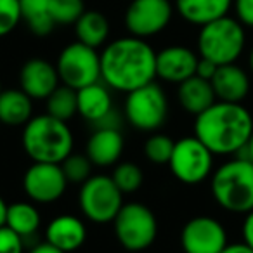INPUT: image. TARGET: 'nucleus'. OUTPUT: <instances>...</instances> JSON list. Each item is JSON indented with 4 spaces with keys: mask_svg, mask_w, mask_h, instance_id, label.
Masks as SVG:
<instances>
[{
    "mask_svg": "<svg viewBox=\"0 0 253 253\" xmlns=\"http://www.w3.org/2000/svg\"><path fill=\"white\" fill-rule=\"evenodd\" d=\"M156 52L144 39L128 35L109 42L101 52V80L109 88L128 92L155 82Z\"/></svg>",
    "mask_w": 253,
    "mask_h": 253,
    "instance_id": "nucleus-1",
    "label": "nucleus"
},
{
    "mask_svg": "<svg viewBox=\"0 0 253 253\" xmlns=\"http://www.w3.org/2000/svg\"><path fill=\"white\" fill-rule=\"evenodd\" d=\"M253 134V118L239 102L217 101L194 120V135L213 155H238Z\"/></svg>",
    "mask_w": 253,
    "mask_h": 253,
    "instance_id": "nucleus-2",
    "label": "nucleus"
},
{
    "mask_svg": "<svg viewBox=\"0 0 253 253\" xmlns=\"http://www.w3.org/2000/svg\"><path fill=\"white\" fill-rule=\"evenodd\" d=\"M21 144L32 162L61 163L73 153L75 139L68 122L50 115L33 116L23 128Z\"/></svg>",
    "mask_w": 253,
    "mask_h": 253,
    "instance_id": "nucleus-3",
    "label": "nucleus"
},
{
    "mask_svg": "<svg viewBox=\"0 0 253 253\" xmlns=\"http://www.w3.org/2000/svg\"><path fill=\"white\" fill-rule=\"evenodd\" d=\"M211 194L217 205L232 213L253 210V163L236 156L211 173Z\"/></svg>",
    "mask_w": 253,
    "mask_h": 253,
    "instance_id": "nucleus-4",
    "label": "nucleus"
},
{
    "mask_svg": "<svg viewBox=\"0 0 253 253\" xmlns=\"http://www.w3.org/2000/svg\"><path fill=\"white\" fill-rule=\"evenodd\" d=\"M245 26L229 14L201 26L198 33L200 57L213 61L217 66L236 63L245 50Z\"/></svg>",
    "mask_w": 253,
    "mask_h": 253,
    "instance_id": "nucleus-5",
    "label": "nucleus"
},
{
    "mask_svg": "<svg viewBox=\"0 0 253 253\" xmlns=\"http://www.w3.org/2000/svg\"><path fill=\"white\" fill-rule=\"evenodd\" d=\"M126 122L141 132H155L167 122L169 99L156 82L128 92L123 108Z\"/></svg>",
    "mask_w": 253,
    "mask_h": 253,
    "instance_id": "nucleus-6",
    "label": "nucleus"
},
{
    "mask_svg": "<svg viewBox=\"0 0 253 253\" xmlns=\"http://www.w3.org/2000/svg\"><path fill=\"white\" fill-rule=\"evenodd\" d=\"M113 225L118 243L128 252L149 248L158 236V220L151 208L142 203H125Z\"/></svg>",
    "mask_w": 253,
    "mask_h": 253,
    "instance_id": "nucleus-7",
    "label": "nucleus"
},
{
    "mask_svg": "<svg viewBox=\"0 0 253 253\" xmlns=\"http://www.w3.org/2000/svg\"><path fill=\"white\" fill-rule=\"evenodd\" d=\"M80 210L95 224L113 222L123 207V193L109 175H92L80 186Z\"/></svg>",
    "mask_w": 253,
    "mask_h": 253,
    "instance_id": "nucleus-8",
    "label": "nucleus"
},
{
    "mask_svg": "<svg viewBox=\"0 0 253 253\" xmlns=\"http://www.w3.org/2000/svg\"><path fill=\"white\" fill-rule=\"evenodd\" d=\"M56 68L63 85L75 90L101 82V54L78 40L61 50Z\"/></svg>",
    "mask_w": 253,
    "mask_h": 253,
    "instance_id": "nucleus-9",
    "label": "nucleus"
},
{
    "mask_svg": "<svg viewBox=\"0 0 253 253\" xmlns=\"http://www.w3.org/2000/svg\"><path fill=\"white\" fill-rule=\"evenodd\" d=\"M213 156L196 135L182 137L173 146L170 172L184 184H200L213 173Z\"/></svg>",
    "mask_w": 253,
    "mask_h": 253,
    "instance_id": "nucleus-10",
    "label": "nucleus"
},
{
    "mask_svg": "<svg viewBox=\"0 0 253 253\" xmlns=\"http://www.w3.org/2000/svg\"><path fill=\"white\" fill-rule=\"evenodd\" d=\"M172 16L170 0H132L123 19L130 35L146 40L162 33L170 25Z\"/></svg>",
    "mask_w": 253,
    "mask_h": 253,
    "instance_id": "nucleus-11",
    "label": "nucleus"
},
{
    "mask_svg": "<svg viewBox=\"0 0 253 253\" xmlns=\"http://www.w3.org/2000/svg\"><path fill=\"white\" fill-rule=\"evenodd\" d=\"M66 187L68 179L61 163L33 162L23 175V189L33 203H54L63 196Z\"/></svg>",
    "mask_w": 253,
    "mask_h": 253,
    "instance_id": "nucleus-12",
    "label": "nucleus"
},
{
    "mask_svg": "<svg viewBox=\"0 0 253 253\" xmlns=\"http://www.w3.org/2000/svg\"><path fill=\"white\" fill-rule=\"evenodd\" d=\"M227 232L213 217L200 215L186 222L180 232L184 253H222L227 246Z\"/></svg>",
    "mask_w": 253,
    "mask_h": 253,
    "instance_id": "nucleus-13",
    "label": "nucleus"
},
{
    "mask_svg": "<svg viewBox=\"0 0 253 253\" xmlns=\"http://www.w3.org/2000/svg\"><path fill=\"white\" fill-rule=\"evenodd\" d=\"M59 82L56 64L42 57L28 59L19 71V88L26 92L33 101H45L59 87Z\"/></svg>",
    "mask_w": 253,
    "mask_h": 253,
    "instance_id": "nucleus-14",
    "label": "nucleus"
},
{
    "mask_svg": "<svg viewBox=\"0 0 253 253\" xmlns=\"http://www.w3.org/2000/svg\"><path fill=\"white\" fill-rule=\"evenodd\" d=\"M200 56L189 47L170 45L156 52V77L170 84H182L196 75Z\"/></svg>",
    "mask_w": 253,
    "mask_h": 253,
    "instance_id": "nucleus-15",
    "label": "nucleus"
},
{
    "mask_svg": "<svg viewBox=\"0 0 253 253\" xmlns=\"http://www.w3.org/2000/svg\"><path fill=\"white\" fill-rule=\"evenodd\" d=\"M210 82L217 101L239 102L241 104L250 92L248 73L243 68H239L236 63L218 66Z\"/></svg>",
    "mask_w": 253,
    "mask_h": 253,
    "instance_id": "nucleus-16",
    "label": "nucleus"
},
{
    "mask_svg": "<svg viewBox=\"0 0 253 253\" xmlns=\"http://www.w3.org/2000/svg\"><path fill=\"white\" fill-rule=\"evenodd\" d=\"M85 239H87L85 224L75 215H57L45 229V241L64 253L78 250L85 243Z\"/></svg>",
    "mask_w": 253,
    "mask_h": 253,
    "instance_id": "nucleus-17",
    "label": "nucleus"
},
{
    "mask_svg": "<svg viewBox=\"0 0 253 253\" xmlns=\"http://www.w3.org/2000/svg\"><path fill=\"white\" fill-rule=\"evenodd\" d=\"M123 135L120 128H95L87 141L85 155L95 167H111L123 153Z\"/></svg>",
    "mask_w": 253,
    "mask_h": 253,
    "instance_id": "nucleus-18",
    "label": "nucleus"
},
{
    "mask_svg": "<svg viewBox=\"0 0 253 253\" xmlns=\"http://www.w3.org/2000/svg\"><path fill=\"white\" fill-rule=\"evenodd\" d=\"M77 97L78 115H82V118L90 122L92 125L101 122L106 115H109L115 109L109 87L106 84H101V82H95V84L77 90Z\"/></svg>",
    "mask_w": 253,
    "mask_h": 253,
    "instance_id": "nucleus-19",
    "label": "nucleus"
},
{
    "mask_svg": "<svg viewBox=\"0 0 253 253\" xmlns=\"http://www.w3.org/2000/svg\"><path fill=\"white\" fill-rule=\"evenodd\" d=\"M234 0H175V9L184 21L205 26L229 14Z\"/></svg>",
    "mask_w": 253,
    "mask_h": 253,
    "instance_id": "nucleus-20",
    "label": "nucleus"
},
{
    "mask_svg": "<svg viewBox=\"0 0 253 253\" xmlns=\"http://www.w3.org/2000/svg\"><path fill=\"white\" fill-rule=\"evenodd\" d=\"M177 99H179L180 106L194 116L207 111L211 104L217 102L211 82L205 80V78L198 77V75H194V77L184 80L182 84H179Z\"/></svg>",
    "mask_w": 253,
    "mask_h": 253,
    "instance_id": "nucleus-21",
    "label": "nucleus"
},
{
    "mask_svg": "<svg viewBox=\"0 0 253 253\" xmlns=\"http://www.w3.org/2000/svg\"><path fill=\"white\" fill-rule=\"evenodd\" d=\"M33 118V99L21 88H4L0 94V123L25 126Z\"/></svg>",
    "mask_w": 253,
    "mask_h": 253,
    "instance_id": "nucleus-22",
    "label": "nucleus"
},
{
    "mask_svg": "<svg viewBox=\"0 0 253 253\" xmlns=\"http://www.w3.org/2000/svg\"><path fill=\"white\" fill-rule=\"evenodd\" d=\"M73 26L78 42L94 49L104 45L109 37V21L99 11H85Z\"/></svg>",
    "mask_w": 253,
    "mask_h": 253,
    "instance_id": "nucleus-23",
    "label": "nucleus"
},
{
    "mask_svg": "<svg viewBox=\"0 0 253 253\" xmlns=\"http://www.w3.org/2000/svg\"><path fill=\"white\" fill-rule=\"evenodd\" d=\"M40 213L37 207L30 201H16L7 207L5 215V225L18 232L23 239L33 236L40 227Z\"/></svg>",
    "mask_w": 253,
    "mask_h": 253,
    "instance_id": "nucleus-24",
    "label": "nucleus"
},
{
    "mask_svg": "<svg viewBox=\"0 0 253 253\" xmlns=\"http://www.w3.org/2000/svg\"><path fill=\"white\" fill-rule=\"evenodd\" d=\"M23 21L37 37H47L56 28L50 14V0H19Z\"/></svg>",
    "mask_w": 253,
    "mask_h": 253,
    "instance_id": "nucleus-25",
    "label": "nucleus"
},
{
    "mask_svg": "<svg viewBox=\"0 0 253 253\" xmlns=\"http://www.w3.org/2000/svg\"><path fill=\"white\" fill-rule=\"evenodd\" d=\"M47 115L61 120V122H70L75 115H78V97L77 90L68 85H59L49 97L45 99Z\"/></svg>",
    "mask_w": 253,
    "mask_h": 253,
    "instance_id": "nucleus-26",
    "label": "nucleus"
},
{
    "mask_svg": "<svg viewBox=\"0 0 253 253\" xmlns=\"http://www.w3.org/2000/svg\"><path fill=\"white\" fill-rule=\"evenodd\" d=\"M111 179L115 180V184L118 186V189L123 194H130L135 193L142 186L144 173H142L141 167L135 165V163L123 162L115 167V170L111 173Z\"/></svg>",
    "mask_w": 253,
    "mask_h": 253,
    "instance_id": "nucleus-27",
    "label": "nucleus"
},
{
    "mask_svg": "<svg viewBox=\"0 0 253 253\" xmlns=\"http://www.w3.org/2000/svg\"><path fill=\"white\" fill-rule=\"evenodd\" d=\"M175 141L165 134H153L144 144V156L156 165H169Z\"/></svg>",
    "mask_w": 253,
    "mask_h": 253,
    "instance_id": "nucleus-28",
    "label": "nucleus"
},
{
    "mask_svg": "<svg viewBox=\"0 0 253 253\" xmlns=\"http://www.w3.org/2000/svg\"><path fill=\"white\" fill-rule=\"evenodd\" d=\"M92 167L94 165L88 160V156L78 155V153H71L68 158H64L61 162V169H63L68 182L80 184V186L92 177Z\"/></svg>",
    "mask_w": 253,
    "mask_h": 253,
    "instance_id": "nucleus-29",
    "label": "nucleus"
},
{
    "mask_svg": "<svg viewBox=\"0 0 253 253\" xmlns=\"http://www.w3.org/2000/svg\"><path fill=\"white\" fill-rule=\"evenodd\" d=\"M85 9L84 0H50V14L57 25H75Z\"/></svg>",
    "mask_w": 253,
    "mask_h": 253,
    "instance_id": "nucleus-30",
    "label": "nucleus"
},
{
    "mask_svg": "<svg viewBox=\"0 0 253 253\" xmlns=\"http://www.w3.org/2000/svg\"><path fill=\"white\" fill-rule=\"evenodd\" d=\"M23 21L19 0H0V37L12 33Z\"/></svg>",
    "mask_w": 253,
    "mask_h": 253,
    "instance_id": "nucleus-31",
    "label": "nucleus"
},
{
    "mask_svg": "<svg viewBox=\"0 0 253 253\" xmlns=\"http://www.w3.org/2000/svg\"><path fill=\"white\" fill-rule=\"evenodd\" d=\"M25 241L7 225L0 227V253H23Z\"/></svg>",
    "mask_w": 253,
    "mask_h": 253,
    "instance_id": "nucleus-32",
    "label": "nucleus"
},
{
    "mask_svg": "<svg viewBox=\"0 0 253 253\" xmlns=\"http://www.w3.org/2000/svg\"><path fill=\"white\" fill-rule=\"evenodd\" d=\"M232 7L236 12V19L243 26L253 28V0H234Z\"/></svg>",
    "mask_w": 253,
    "mask_h": 253,
    "instance_id": "nucleus-33",
    "label": "nucleus"
},
{
    "mask_svg": "<svg viewBox=\"0 0 253 253\" xmlns=\"http://www.w3.org/2000/svg\"><path fill=\"white\" fill-rule=\"evenodd\" d=\"M217 64L213 63V61L210 59H205V57H200V61H198V66H196V75L201 78H205V80H211L215 75V71H217Z\"/></svg>",
    "mask_w": 253,
    "mask_h": 253,
    "instance_id": "nucleus-34",
    "label": "nucleus"
},
{
    "mask_svg": "<svg viewBox=\"0 0 253 253\" xmlns=\"http://www.w3.org/2000/svg\"><path fill=\"white\" fill-rule=\"evenodd\" d=\"M243 241L253 250V210L246 213L243 222Z\"/></svg>",
    "mask_w": 253,
    "mask_h": 253,
    "instance_id": "nucleus-35",
    "label": "nucleus"
},
{
    "mask_svg": "<svg viewBox=\"0 0 253 253\" xmlns=\"http://www.w3.org/2000/svg\"><path fill=\"white\" fill-rule=\"evenodd\" d=\"M222 253H253V250L243 241V243H232V245H227Z\"/></svg>",
    "mask_w": 253,
    "mask_h": 253,
    "instance_id": "nucleus-36",
    "label": "nucleus"
},
{
    "mask_svg": "<svg viewBox=\"0 0 253 253\" xmlns=\"http://www.w3.org/2000/svg\"><path fill=\"white\" fill-rule=\"evenodd\" d=\"M28 253H64V252H61L59 248H56V246H52V245H50V243L43 241V243H40V245L33 246V248L30 250Z\"/></svg>",
    "mask_w": 253,
    "mask_h": 253,
    "instance_id": "nucleus-37",
    "label": "nucleus"
},
{
    "mask_svg": "<svg viewBox=\"0 0 253 253\" xmlns=\"http://www.w3.org/2000/svg\"><path fill=\"white\" fill-rule=\"evenodd\" d=\"M236 156H239V158H245V160H248V162L253 163V134L250 135V139H248V142L245 144V148H243Z\"/></svg>",
    "mask_w": 253,
    "mask_h": 253,
    "instance_id": "nucleus-38",
    "label": "nucleus"
},
{
    "mask_svg": "<svg viewBox=\"0 0 253 253\" xmlns=\"http://www.w3.org/2000/svg\"><path fill=\"white\" fill-rule=\"evenodd\" d=\"M7 207L9 205L4 201V198L0 196V227L5 225V215H7Z\"/></svg>",
    "mask_w": 253,
    "mask_h": 253,
    "instance_id": "nucleus-39",
    "label": "nucleus"
},
{
    "mask_svg": "<svg viewBox=\"0 0 253 253\" xmlns=\"http://www.w3.org/2000/svg\"><path fill=\"white\" fill-rule=\"evenodd\" d=\"M250 70L253 71V47H252V50H250Z\"/></svg>",
    "mask_w": 253,
    "mask_h": 253,
    "instance_id": "nucleus-40",
    "label": "nucleus"
},
{
    "mask_svg": "<svg viewBox=\"0 0 253 253\" xmlns=\"http://www.w3.org/2000/svg\"><path fill=\"white\" fill-rule=\"evenodd\" d=\"M2 92H4V87H2V82H0V94H2Z\"/></svg>",
    "mask_w": 253,
    "mask_h": 253,
    "instance_id": "nucleus-41",
    "label": "nucleus"
}]
</instances>
